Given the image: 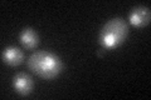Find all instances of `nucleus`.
Returning a JSON list of instances; mask_svg holds the SVG:
<instances>
[{"label":"nucleus","mask_w":151,"mask_h":100,"mask_svg":"<svg viewBox=\"0 0 151 100\" xmlns=\"http://www.w3.org/2000/svg\"><path fill=\"white\" fill-rule=\"evenodd\" d=\"M28 66L38 77L47 80L58 77L63 69L62 60L55 54L47 50H40L33 53L29 60H28Z\"/></svg>","instance_id":"1"},{"label":"nucleus","mask_w":151,"mask_h":100,"mask_svg":"<svg viewBox=\"0 0 151 100\" xmlns=\"http://www.w3.org/2000/svg\"><path fill=\"white\" fill-rule=\"evenodd\" d=\"M127 34H129V28L124 19H111L102 26L98 35V41L103 49L111 50L119 48L126 40Z\"/></svg>","instance_id":"2"},{"label":"nucleus","mask_w":151,"mask_h":100,"mask_svg":"<svg viewBox=\"0 0 151 100\" xmlns=\"http://www.w3.org/2000/svg\"><path fill=\"white\" fill-rule=\"evenodd\" d=\"M151 13L150 9L146 6H137L132 9L131 13L129 14V20L134 26L136 28H144L150 24Z\"/></svg>","instance_id":"3"},{"label":"nucleus","mask_w":151,"mask_h":100,"mask_svg":"<svg viewBox=\"0 0 151 100\" xmlns=\"http://www.w3.org/2000/svg\"><path fill=\"white\" fill-rule=\"evenodd\" d=\"M13 87L20 95H29L33 90V79L25 73H19L13 78Z\"/></svg>","instance_id":"4"},{"label":"nucleus","mask_w":151,"mask_h":100,"mask_svg":"<svg viewBox=\"0 0 151 100\" xmlns=\"http://www.w3.org/2000/svg\"><path fill=\"white\" fill-rule=\"evenodd\" d=\"M1 58H3L4 63H6L8 65L18 66L23 63V60H24V54H23V51L20 49H18V48L9 46L6 49H4Z\"/></svg>","instance_id":"5"},{"label":"nucleus","mask_w":151,"mask_h":100,"mask_svg":"<svg viewBox=\"0 0 151 100\" xmlns=\"http://www.w3.org/2000/svg\"><path fill=\"white\" fill-rule=\"evenodd\" d=\"M19 39H20L22 45L25 48V49H34V48L39 44V38H38L37 33L30 29V28H27V29H23L20 35H19Z\"/></svg>","instance_id":"6"}]
</instances>
